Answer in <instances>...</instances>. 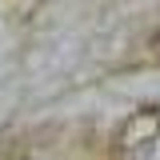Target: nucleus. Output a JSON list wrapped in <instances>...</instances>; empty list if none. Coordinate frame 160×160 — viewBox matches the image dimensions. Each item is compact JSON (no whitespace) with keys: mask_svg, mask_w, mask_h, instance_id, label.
I'll use <instances>...</instances> for the list:
<instances>
[{"mask_svg":"<svg viewBox=\"0 0 160 160\" xmlns=\"http://www.w3.org/2000/svg\"><path fill=\"white\" fill-rule=\"evenodd\" d=\"M156 52H160V32H156Z\"/></svg>","mask_w":160,"mask_h":160,"instance_id":"f257e3e1","label":"nucleus"}]
</instances>
